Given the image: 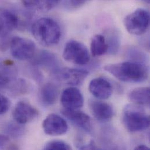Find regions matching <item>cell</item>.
Returning a JSON list of instances; mask_svg holds the SVG:
<instances>
[{"instance_id": "1", "label": "cell", "mask_w": 150, "mask_h": 150, "mask_svg": "<svg viewBox=\"0 0 150 150\" xmlns=\"http://www.w3.org/2000/svg\"><path fill=\"white\" fill-rule=\"evenodd\" d=\"M104 69L116 79L125 82H143L149 77L147 67L142 63L134 61L108 64Z\"/></svg>"}, {"instance_id": "2", "label": "cell", "mask_w": 150, "mask_h": 150, "mask_svg": "<svg viewBox=\"0 0 150 150\" xmlns=\"http://www.w3.org/2000/svg\"><path fill=\"white\" fill-rule=\"evenodd\" d=\"M32 33L35 39L42 45L55 46L61 39L62 32L58 23L50 18H41L32 26Z\"/></svg>"}, {"instance_id": "3", "label": "cell", "mask_w": 150, "mask_h": 150, "mask_svg": "<svg viewBox=\"0 0 150 150\" xmlns=\"http://www.w3.org/2000/svg\"><path fill=\"white\" fill-rule=\"evenodd\" d=\"M122 123L127 130L131 133L143 132L150 126V117L142 109L130 105L123 113Z\"/></svg>"}, {"instance_id": "4", "label": "cell", "mask_w": 150, "mask_h": 150, "mask_svg": "<svg viewBox=\"0 0 150 150\" xmlns=\"http://www.w3.org/2000/svg\"><path fill=\"white\" fill-rule=\"evenodd\" d=\"M150 15L149 12L139 8L127 15L124 19V25L127 31L133 35L144 34L149 27Z\"/></svg>"}, {"instance_id": "5", "label": "cell", "mask_w": 150, "mask_h": 150, "mask_svg": "<svg viewBox=\"0 0 150 150\" xmlns=\"http://www.w3.org/2000/svg\"><path fill=\"white\" fill-rule=\"evenodd\" d=\"M63 57L69 62L76 65L83 66L90 60V55L87 47L81 42L71 40L65 45Z\"/></svg>"}, {"instance_id": "6", "label": "cell", "mask_w": 150, "mask_h": 150, "mask_svg": "<svg viewBox=\"0 0 150 150\" xmlns=\"http://www.w3.org/2000/svg\"><path fill=\"white\" fill-rule=\"evenodd\" d=\"M12 56L16 59L25 61L32 59L36 53L35 43L27 38L15 36L9 43Z\"/></svg>"}, {"instance_id": "7", "label": "cell", "mask_w": 150, "mask_h": 150, "mask_svg": "<svg viewBox=\"0 0 150 150\" xmlns=\"http://www.w3.org/2000/svg\"><path fill=\"white\" fill-rule=\"evenodd\" d=\"M42 128L45 134L57 136L66 133L69 126L64 118L57 114L52 113L49 115L43 120Z\"/></svg>"}, {"instance_id": "8", "label": "cell", "mask_w": 150, "mask_h": 150, "mask_svg": "<svg viewBox=\"0 0 150 150\" xmlns=\"http://www.w3.org/2000/svg\"><path fill=\"white\" fill-rule=\"evenodd\" d=\"M38 116V110L30 103L24 100L18 102L12 112L13 119L19 125H24L31 122Z\"/></svg>"}, {"instance_id": "9", "label": "cell", "mask_w": 150, "mask_h": 150, "mask_svg": "<svg viewBox=\"0 0 150 150\" xmlns=\"http://www.w3.org/2000/svg\"><path fill=\"white\" fill-rule=\"evenodd\" d=\"M58 78L67 85L78 86L81 85L89 74L85 70L64 68L57 70L54 73Z\"/></svg>"}, {"instance_id": "10", "label": "cell", "mask_w": 150, "mask_h": 150, "mask_svg": "<svg viewBox=\"0 0 150 150\" xmlns=\"http://www.w3.org/2000/svg\"><path fill=\"white\" fill-rule=\"evenodd\" d=\"M61 103L64 109L76 110L83 104V98L81 91L74 86L65 89L61 95Z\"/></svg>"}, {"instance_id": "11", "label": "cell", "mask_w": 150, "mask_h": 150, "mask_svg": "<svg viewBox=\"0 0 150 150\" xmlns=\"http://www.w3.org/2000/svg\"><path fill=\"white\" fill-rule=\"evenodd\" d=\"M62 114L69 121L78 128L87 133H91L92 130V125L90 117L85 113L76 110L63 109Z\"/></svg>"}, {"instance_id": "12", "label": "cell", "mask_w": 150, "mask_h": 150, "mask_svg": "<svg viewBox=\"0 0 150 150\" xmlns=\"http://www.w3.org/2000/svg\"><path fill=\"white\" fill-rule=\"evenodd\" d=\"M89 91L95 98L99 99H106L112 95L113 88L111 83L107 79L99 77L91 81Z\"/></svg>"}, {"instance_id": "13", "label": "cell", "mask_w": 150, "mask_h": 150, "mask_svg": "<svg viewBox=\"0 0 150 150\" xmlns=\"http://www.w3.org/2000/svg\"><path fill=\"white\" fill-rule=\"evenodd\" d=\"M19 19L13 12L0 9V38H5L18 26Z\"/></svg>"}, {"instance_id": "14", "label": "cell", "mask_w": 150, "mask_h": 150, "mask_svg": "<svg viewBox=\"0 0 150 150\" xmlns=\"http://www.w3.org/2000/svg\"><path fill=\"white\" fill-rule=\"evenodd\" d=\"M91 112L93 117L100 122H108L113 116L112 106L105 102L93 100L90 103Z\"/></svg>"}, {"instance_id": "15", "label": "cell", "mask_w": 150, "mask_h": 150, "mask_svg": "<svg viewBox=\"0 0 150 150\" xmlns=\"http://www.w3.org/2000/svg\"><path fill=\"white\" fill-rule=\"evenodd\" d=\"M59 95V89L57 86L51 82L44 84L39 92V98L41 102L45 106H49L54 104Z\"/></svg>"}, {"instance_id": "16", "label": "cell", "mask_w": 150, "mask_h": 150, "mask_svg": "<svg viewBox=\"0 0 150 150\" xmlns=\"http://www.w3.org/2000/svg\"><path fill=\"white\" fill-rule=\"evenodd\" d=\"M33 63L39 66L50 69L53 73L59 69L57 57L47 51H42L35 57Z\"/></svg>"}, {"instance_id": "17", "label": "cell", "mask_w": 150, "mask_h": 150, "mask_svg": "<svg viewBox=\"0 0 150 150\" xmlns=\"http://www.w3.org/2000/svg\"><path fill=\"white\" fill-rule=\"evenodd\" d=\"M131 102L138 105L149 106L150 102V87H140L134 89L129 93Z\"/></svg>"}, {"instance_id": "18", "label": "cell", "mask_w": 150, "mask_h": 150, "mask_svg": "<svg viewBox=\"0 0 150 150\" xmlns=\"http://www.w3.org/2000/svg\"><path fill=\"white\" fill-rule=\"evenodd\" d=\"M108 45L106 38L102 35H96L92 38L90 50L92 56L98 57L108 52Z\"/></svg>"}, {"instance_id": "19", "label": "cell", "mask_w": 150, "mask_h": 150, "mask_svg": "<svg viewBox=\"0 0 150 150\" xmlns=\"http://www.w3.org/2000/svg\"><path fill=\"white\" fill-rule=\"evenodd\" d=\"M106 40L108 47V52L110 54H115L117 53L120 46V39L116 32H111Z\"/></svg>"}, {"instance_id": "20", "label": "cell", "mask_w": 150, "mask_h": 150, "mask_svg": "<svg viewBox=\"0 0 150 150\" xmlns=\"http://www.w3.org/2000/svg\"><path fill=\"white\" fill-rule=\"evenodd\" d=\"M44 150H72L71 147L66 142L61 140H53L47 142L44 147Z\"/></svg>"}, {"instance_id": "21", "label": "cell", "mask_w": 150, "mask_h": 150, "mask_svg": "<svg viewBox=\"0 0 150 150\" xmlns=\"http://www.w3.org/2000/svg\"><path fill=\"white\" fill-rule=\"evenodd\" d=\"M61 0H37L36 6L40 10L47 11L55 8Z\"/></svg>"}, {"instance_id": "22", "label": "cell", "mask_w": 150, "mask_h": 150, "mask_svg": "<svg viewBox=\"0 0 150 150\" xmlns=\"http://www.w3.org/2000/svg\"><path fill=\"white\" fill-rule=\"evenodd\" d=\"M24 128L16 124H9L7 126L6 132L13 138H19L24 134Z\"/></svg>"}, {"instance_id": "23", "label": "cell", "mask_w": 150, "mask_h": 150, "mask_svg": "<svg viewBox=\"0 0 150 150\" xmlns=\"http://www.w3.org/2000/svg\"><path fill=\"white\" fill-rule=\"evenodd\" d=\"M14 80L13 76L0 74V89L10 87Z\"/></svg>"}, {"instance_id": "24", "label": "cell", "mask_w": 150, "mask_h": 150, "mask_svg": "<svg viewBox=\"0 0 150 150\" xmlns=\"http://www.w3.org/2000/svg\"><path fill=\"white\" fill-rule=\"evenodd\" d=\"M10 102L8 99L0 93V116L5 114L9 109Z\"/></svg>"}, {"instance_id": "25", "label": "cell", "mask_w": 150, "mask_h": 150, "mask_svg": "<svg viewBox=\"0 0 150 150\" xmlns=\"http://www.w3.org/2000/svg\"><path fill=\"white\" fill-rule=\"evenodd\" d=\"M9 142V139L6 136L0 134V149L5 147Z\"/></svg>"}, {"instance_id": "26", "label": "cell", "mask_w": 150, "mask_h": 150, "mask_svg": "<svg viewBox=\"0 0 150 150\" xmlns=\"http://www.w3.org/2000/svg\"><path fill=\"white\" fill-rule=\"evenodd\" d=\"M22 4L27 8L36 6L37 0H22Z\"/></svg>"}, {"instance_id": "27", "label": "cell", "mask_w": 150, "mask_h": 150, "mask_svg": "<svg viewBox=\"0 0 150 150\" xmlns=\"http://www.w3.org/2000/svg\"><path fill=\"white\" fill-rule=\"evenodd\" d=\"M73 5L74 6H79L84 4L88 0H70Z\"/></svg>"}, {"instance_id": "28", "label": "cell", "mask_w": 150, "mask_h": 150, "mask_svg": "<svg viewBox=\"0 0 150 150\" xmlns=\"http://www.w3.org/2000/svg\"><path fill=\"white\" fill-rule=\"evenodd\" d=\"M134 150H150V148L149 147H147L146 145L144 144H140L137 146V147H135Z\"/></svg>"}, {"instance_id": "29", "label": "cell", "mask_w": 150, "mask_h": 150, "mask_svg": "<svg viewBox=\"0 0 150 150\" xmlns=\"http://www.w3.org/2000/svg\"><path fill=\"white\" fill-rule=\"evenodd\" d=\"M144 1H146L147 2H149V1H150V0H144Z\"/></svg>"}]
</instances>
